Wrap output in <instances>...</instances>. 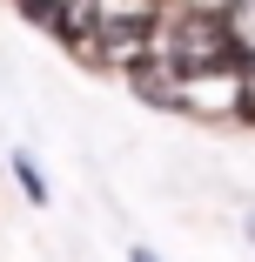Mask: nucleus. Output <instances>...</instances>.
I'll list each match as a JSON object with an SVG mask.
<instances>
[{"instance_id":"f257e3e1","label":"nucleus","mask_w":255,"mask_h":262,"mask_svg":"<svg viewBox=\"0 0 255 262\" xmlns=\"http://www.w3.org/2000/svg\"><path fill=\"white\" fill-rule=\"evenodd\" d=\"M242 61H248V47H242L235 20L188 7V14H168L155 27V61L148 68H168L175 81H208V74H242Z\"/></svg>"},{"instance_id":"f03ea898","label":"nucleus","mask_w":255,"mask_h":262,"mask_svg":"<svg viewBox=\"0 0 255 262\" xmlns=\"http://www.w3.org/2000/svg\"><path fill=\"white\" fill-rule=\"evenodd\" d=\"M14 7L34 27H47L54 40H67L74 54H81V47L101 54V34H108V7H101V0H14Z\"/></svg>"},{"instance_id":"7ed1b4c3","label":"nucleus","mask_w":255,"mask_h":262,"mask_svg":"<svg viewBox=\"0 0 255 262\" xmlns=\"http://www.w3.org/2000/svg\"><path fill=\"white\" fill-rule=\"evenodd\" d=\"M14 182L27 188V202H40V208H47V182H40V168H34V155H14Z\"/></svg>"},{"instance_id":"20e7f679","label":"nucleus","mask_w":255,"mask_h":262,"mask_svg":"<svg viewBox=\"0 0 255 262\" xmlns=\"http://www.w3.org/2000/svg\"><path fill=\"white\" fill-rule=\"evenodd\" d=\"M235 115L242 121H255V54L242 61V74H235Z\"/></svg>"},{"instance_id":"39448f33","label":"nucleus","mask_w":255,"mask_h":262,"mask_svg":"<svg viewBox=\"0 0 255 262\" xmlns=\"http://www.w3.org/2000/svg\"><path fill=\"white\" fill-rule=\"evenodd\" d=\"M128 262H155V249H128Z\"/></svg>"}]
</instances>
